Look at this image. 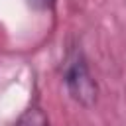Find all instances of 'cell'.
<instances>
[{"label":"cell","instance_id":"6da1fadb","mask_svg":"<svg viewBox=\"0 0 126 126\" xmlns=\"http://www.w3.org/2000/svg\"><path fill=\"white\" fill-rule=\"evenodd\" d=\"M65 83H67L71 96L77 102H81L85 106H91L94 102L96 85H94V79L91 77L89 67H87L81 53H73L69 57L67 67H65Z\"/></svg>","mask_w":126,"mask_h":126},{"label":"cell","instance_id":"7a4b0ae2","mask_svg":"<svg viewBox=\"0 0 126 126\" xmlns=\"http://www.w3.org/2000/svg\"><path fill=\"white\" fill-rule=\"evenodd\" d=\"M16 126H49V122H47V116H45V112L41 108L32 106L20 116Z\"/></svg>","mask_w":126,"mask_h":126},{"label":"cell","instance_id":"3957f363","mask_svg":"<svg viewBox=\"0 0 126 126\" xmlns=\"http://www.w3.org/2000/svg\"><path fill=\"white\" fill-rule=\"evenodd\" d=\"M35 10H49L53 4H55V0H28Z\"/></svg>","mask_w":126,"mask_h":126}]
</instances>
